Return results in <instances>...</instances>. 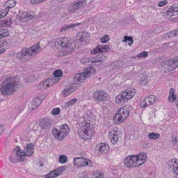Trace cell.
<instances>
[{
	"label": "cell",
	"mask_w": 178,
	"mask_h": 178,
	"mask_svg": "<svg viewBox=\"0 0 178 178\" xmlns=\"http://www.w3.org/2000/svg\"><path fill=\"white\" fill-rule=\"evenodd\" d=\"M177 15H178V3L172 5L165 13L166 17L168 18Z\"/></svg>",
	"instance_id": "obj_20"
},
{
	"label": "cell",
	"mask_w": 178,
	"mask_h": 178,
	"mask_svg": "<svg viewBox=\"0 0 178 178\" xmlns=\"http://www.w3.org/2000/svg\"><path fill=\"white\" fill-rule=\"evenodd\" d=\"M9 34V31L8 29H1L0 30V39H2L4 38L7 37Z\"/></svg>",
	"instance_id": "obj_33"
},
{
	"label": "cell",
	"mask_w": 178,
	"mask_h": 178,
	"mask_svg": "<svg viewBox=\"0 0 178 178\" xmlns=\"http://www.w3.org/2000/svg\"><path fill=\"white\" fill-rule=\"evenodd\" d=\"M53 75L56 77H61V76L63 75V72H62L61 70H57L54 72Z\"/></svg>",
	"instance_id": "obj_35"
},
{
	"label": "cell",
	"mask_w": 178,
	"mask_h": 178,
	"mask_svg": "<svg viewBox=\"0 0 178 178\" xmlns=\"http://www.w3.org/2000/svg\"><path fill=\"white\" fill-rule=\"evenodd\" d=\"M35 14L33 12L31 11H27L25 13H23L17 16V18H18L20 21L23 22H27L29 20H31L33 18H34Z\"/></svg>",
	"instance_id": "obj_19"
},
{
	"label": "cell",
	"mask_w": 178,
	"mask_h": 178,
	"mask_svg": "<svg viewBox=\"0 0 178 178\" xmlns=\"http://www.w3.org/2000/svg\"><path fill=\"white\" fill-rule=\"evenodd\" d=\"M76 102H77V99H73V100H72L70 101L69 102H68L66 105H65V106H66V107H69V106H71V105H74V104H75Z\"/></svg>",
	"instance_id": "obj_42"
},
{
	"label": "cell",
	"mask_w": 178,
	"mask_h": 178,
	"mask_svg": "<svg viewBox=\"0 0 178 178\" xmlns=\"http://www.w3.org/2000/svg\"><path fill=\"white\" fill-rule=\"evenodd\" d=\"M70 132V128L66 124L58 126L53 129L52 134L56 139L58 140H63L68 135Z\"/></svg>",
	"instance_id": "obj_7"
},
{
	"label": "cell",
	"mask_w": 178,
	"mask_h": 178,
	"mask_svg": "<svg viewBox=\"0 0 178 178\" xmlns=\"http://www.w3.org/2000/svg\"><path fill=\"white\" fill-rule=\"evenodd\" d=\"M43 98H44V97L39 96V97H36L35 99H33L29 105L30 111H32V110H34L35 109H36V108L39 107L40 105H41V103L42 102V101H43Z\"/></svg>",
	"instance_id": "obj_24"
},
{
	"label": "cell",
	"mask_w": 178,
	"mask_h": 178,
	"mask_svg": "<svg viewBox=\"0 0 178 178\" xmlns=\"http://www.w3.org/2000/svg\"><path fill=\"white\" fill-rule=\"evenodd\" d=\"M86 0H78V1H75L70 5L69 7V12L70 13H73L76 11H77L78 9H80L81 7H83L86 3Z\"/></svg>",
	"instance_id": "obj_22"
},
{
	"label": "cell",
	"mask_w": 178,
	"mask_h": 178,
	"mask_svg": "<svg viewBox=\"0 0 178 178\" xmlns=\"http://www.w3.org/2000/svg\"><path fill=\"white\" fill-rule=\"evenodd\" d=\"M159 137V134H156V133H150L148 135V138L150 139L156 140V139H157Z\"/></svg>",
	"instance_id": "obj_36"
},
{
	"label": "cell",
	"mask_w": 178,
	"mask_h": 178,
	"mask_svg": "<svg viewBox=\"0 0 178 178\" xmlns=\"http://www.w3.org/2000/svg\"><path fill=\"white\" fill-rule=\"evenodd\" d=\"M16 1L15 0H9L7 3L5 4V7L6 8H9V9H11V8H13L15 7L16 5Z\"/></svg>",
	"instance_id": "obj_32"
},
{
	"label": "cell",
	"mask_w": 178,
	"mask_h": 178,
	"mask_svg": "<svg viewBox=\"0 0 178 178\" xmlns=\"http://www.w3.org/2000/svg\"><path fill=\"white\" fill-rule=\"evenodd\" d=\"M67 160H68V159H67L66 156H65V155H61L59 158V162L61 163H65L67 161Z\"/></svg>",
	"instance_id": "obj_38"
},
{
	"label": "cell",
	"mask_w": 178,
	"mask_h": 178,
	"mask_svg": "<svg viewBox=\"0 0 178 178\" xmlns=\"http://www.w3.org/2000/svg\"><path fill=\"white\" fill-rule=\"evenodd\" d=\"M176 106H177V107L178 108V100L176 101Z\"/></svg>",
	"instance_id": "obj_48"
},
{
	"label": "cell",
	"mask_w": 178,
	"mask_h": 178,
	"mask_svg": "<svg viewBox=\"0 0 178 178\" xmlns=\"http://www.w3.org/2000/svg\"><path fill=\"white\" fill-rule=\"evenodd\" d=\"M17 149H18V150H17V159H18L20 161H24V160H25V157L27 155H26L25 151H23L22 150L20 149L19 147H17Z\"/></svg>",
	"instance_id": "obj_28"
},
{
	"label": "cell",
	"mask_w": 178,
	"mask_h": 178,
	"mask_svg": "<svg viewBox=\"0 0 178 178\" xmlns=\"http://www.w3.org/2000/svg\"><path fill=\"white\" fill-rule=\"evenodd\" d=\"M90 40H91V36H90L89 33L85 31L79 32L76 36L75 39L76 46H77V47H81L86 45L89 44Z\"/></svg>",
	"instance_id": "obj_8"
},
{
	"label": "cell",
	"mask_w": 178,
	"mask_h": 178,
	"mask_svg": "<svg viewBox=\"0 0 178 178\" xmlns=\"http://www.w3.org/2000/svg\"><path fill=\"white\" fill-rule=\"evenodd\" d=\"M18 79L16 77H10L3 83L1 91L4 95H10L15 93L18 86Z\"/></svg>",
	"instance_id": "obj_4"
},
{
	"label": "cell",
	"mask_w": 178,
	"mask_h": 178,
	"mask_svg": "<svg viewBox=\"0 0 178 178\" xmlns=\"http://www.w3.org/2000/svg\"><path fill=\"white\" fill-rule=\"evenodd\" d=\"M123 41L124 42V43H127L128 45H132L133 44V38L131 37V36H125V37L123 38Z\"/></svg>",
	"instance_id": "obj_31"
},
{
	"label": "cell",
	"mask_w": 178,
	"mask_h": 178,
	"mask_svg": "<svg viewBox=\"0 0 178 178\" xmlns=\"http://www.w3.org/2000/svg\"><path fill=\"white\" fill-rule=\"evenodd\" d=\"M60 81V77H50L48 79L44 80L43 82L40 84L39 86V89L41 90H45L48 88L52 86L55 84H57L58 81Z\"/></svg>",
	"instance_id": "obj_12"
},
{
	"label": "cell",
	"mask_w": 178,
	"mask_h": 178,
	"mask_svg": "<svg viewBox=\"0 0 178 178\" xmlns=\"http://www.w3.org/2000/svg\"><path fill=\"white\" fill-rule=\"evenodd\" d=\"M110 48L108 45H98L97 47L94 48L91 52L92 54H97L107 52L109 51Z\"/></svg>",
	"instance_id": "obj_23"
},
{
	"label": "cell",
	"mask_w": 178,
	"mask_h": 178,
	"mask_svg": "<svg viewBox=\"0 0 178 178\" xmlns=\"http://www.w3.org/2000/svg\"><path fill=\"white\" fill-rule=\"evenodd\" d=\"M95 73V69L93 67L89 66L87 67L81 73L76 74L74 77V80H75V82L77 84H81L83 81H84L86 79L88 78L91 77L92 75H93Z\"/></svg>",
	"instance_id": "obj_5"
},
{
	"label": "cell",
	"mask_w": 178,
	"mask_h": 178,
	"mask_svg": "<svg viewBox=\"0 0 178 178\" xmlns=\"http://www.w3.org/2000/svg\"><path fill=\"white\" fill-rule=\"evenodd\" d=\"M147 154L141 153L137 155L128 156L125 159V164L128 168H134L139 166L146 161Z\"/></svg>",
	"instance_id": "obj_3"
},
{
	"label": "cell",
	"mask_w": 178,
	"mask_h": 178,
	"mask_svg": "<svg viewBox=\"0 0 178 178\" xmlns=\"http://www.w3.org/2000/svg\"><path fill=\"white\" fill-rule=\"evenodd\" d=\"M9 8H6V9H4L0 10V19L6 17L8 14V13H9Z\"/></svg>",
	"instance_id": "obj_34"
},
{
	"label": "cell",
	"mask_w": 178,
	"mask_h": 178,
	"mask_svg": "<svg viewBox=\"0 0 178 178\" xmlns=\"http://www.w3.org/2000/svg\"><path fill=\"white\" fill-rule=\"evenodd\" d=\"M79 25V24H75V25H69V26H65V27H63L61 29V31H63V30H66L68 29H70V28L76 27V26H77V25Z\"/></svg>",
	"instance_id": "obj_40"
},
{
	"label": "cell",
	"mask_w": 178,
	"mask_h": 178,
	"mask_svg": "<svg viewBox=\"0 0 178 178\" xmlns=\"http://www.w3.org/2000/svg\"><path fill=\"white\" fill-rule=\"evenodd\" d=\"M175 36H178V29L175 30H173V31L169 32L166 34L164 36L165 39H171V38H173Z\"/></svg>",
	"instance_id": "obj_29"
},
{
	"label": "cell",
	"mask_w": 178,
	"mask_h": 178,
	"mask_svg": "<svg viewBox=\"0 0 178 178\" xmlns=\"http://www.w3.org/2000/svg\"><path fill=\"white\" fill-rule=\"evenodd\" d=\"M120 136H121V134H120V129L118 127L113 128L109 132V138L111 143L113 144V145L118 143Z\"/></svg>",
	"instance_id": "obj_15"
},
{
	"label": "cell",
	"mask_w": 178,
	"mask_h": 178,
	"mask_svg": "<svg viewBox=\"0 0 178 178\" xmlns=\"http://www.w3.org/2000/svg\"><path fill=\"white\" fill-rule=\"evenodd\" d=\"M3 130H4L3 127H2V126H0V134H1L3 132Z\"/></svg>",
	"instance_id": "obj_45"
},
{
	"label": "cell",
	"mask_w": 178,
	"mask_h": 178,
	"mask_svg": "<svg viewBox=\"0 0 178 178\" xmlns=\"http://www.w3.org/2000/svg\"><path fill=\"white\" fill-rule=\"evenodd\" d=\"M129 111L127 107H122L120 109L113 117V122L115 124H120L123 123L129 116Z\"/></svg>",
	"instance_id": "obj_9"
},
{
	"label": "cell",
	"mask_w": 178,
	"mask_h": 178,
	"mask_svg": "<svg viewBox=\"0 0 178 178\" xmlns=\"http://www.w3.org/2000/svg\"><path fill=\"white\" fill-rule=\"evenodd\" d=\"M45 0H31V3L32 4H39L43 2Z\"/></svg>",
	"instance_id": "obj_44"
},
{
	"label": "cell",
	"mask_w": 178,
	"mask_h": 178,
	"mask_svg": "<svg viewBox=\"0 0 178 178\" xmlns=\"http://www.w3.org/2000/svg\"><path fill=\"white\" fill-rule=\"evenodd\" d=\"M73 163L77 166H93V163L89 159L84 157H76L73 160Z\"/></svg>",
	"instance_id": "obj_14"
},
{
	"label": "cell",
	"mask_w": 178,
	"mask_h": 178,
	"mask_svg": "<svg viewBox=\"0 0 178 178\" xmlns=\"http://www.w3.org/2000/svg\"><path fill=\"white\" fill-rule=\"evenodd\" d=\"M156 100H157V97H156V96L153 95H149L145 97L143 100H142L141 102L140 103V106H141V108L147 107L150 105H153V104H155Z\"/></svg>",
	"instance_id": "obj_18"
},
{
	"label": "cell",
	"mask_w": 178,
	"mask_h": 178,
	"mask_svg": "<svg viewBox=\"0 0 178 178\" xmlns=\"http://www.w3.org/2000/svg\"><path fill=\"white\" fill-rule=\"evenodd\" d=\"M171 164L173 168V170L176 175H178V160L176 159H173L171 161Z\"/></svg>",
	"instance_id": "obj_27"
},
{
	"label": "cell",
	"mask_w": 178,
	"mask_h": 178,
	"mask_svg": "<svg viewBox=\"0 0 178 178\" xmlns=\"http://www.w3.org/2000/svg\"><path fill=\"white\" fill-rule=\"evenodd\" d=\"M137 91L134 88H129L126 89L125 91L122 92L118 95L116 97V102L118 104H123L127 102L129 100L132 98L135 95Z\"/></svg>",
	"instance_id": "obj_6"
},
{
	"label": "cell",
	"mask_w": 178,
	"mask_h": 178,
	"mask_svg": "<svg viewBox=\"0 0 178 178\" xmlns=\"http://www.w3.org/2000/svg\"><path fill=\"white\" fill-rule=\"evenodd\" d=\"M5 51H6L5 49H1V50H0V54H3L4 52H5Z\"/></svg>",
	"instance_id": "obj_46"
},
{
	"label": "cell",
	"mask_w": 178,
	"mask_h": 178,
	"mask_svg": "<svg viewBox=\"0 0 178 178\" xmlns=\"http://www.w3.org/2000/svg\"><path fill=\"white\" fill-rule=\"evenodd\" d=\"M105 60V57H102V55L97 56L93 58H87L81 60V63L84 65H91V64H100L103 63Z\"/></svg>",
	"instance_id": "obj_13"
},
{
	"label": "cell",
	"mask_w": 178,
	"mask_h": 178,
	"mask_svg": "<svg viewBox=\"0 0 178 178\" xmlns=\"http://www.w3.org/2000/svg\"><path fill=\"white\" fill-rule=\"evenodd\" d=\"M147 56H148V53L147 52H143L139 54L137 56V58H145L147 57Z\"/></svg>",
	"instance_id": "obj_39"
},
{
	"label": "cell",
	"mask_w": 178,
	"mask_h": 178,
	"mask_svg": "<svg viewBox=\"0 0 178 178\" xmlns=\"http://www.w3.org/2000/svg\"><path fill=\"white\" fill-rule=\"evenodd\" d=\"M40 50H41V47H40L39 44H37V45L32 46L31 47L25 48V49H23V50L21 51V52L19 56H21L22 58H20V59L24 61V58H26V59H27V58L29 57L34 56L35 54H36Z\"/></svg>",
	"instance_id": "obj_10"
},
{
	"label": "cell",
	"mask_w": 178,
	"mask_h": 178,
	"mask_svg": "<svg viewBox=\"0 0 178 178\" xmlns=\"http://www.w3.org/2000/svg\"><path fill=\"white\" fill-rule=\"evenodd\" d=\"M168 100L169 102H175L176 100V95L175 93V90L173 89H171L170 90L169 92V98H168Z\"/></svg>",
	"instance_id": "obj_30"
},
{
	"label": "cell",
	"mask_w": 178,
	"mask_h": 178,
	"mask_svg": "<svg viewBox=\"0 0 178 178\" xmlns=\"http://www.w3.org/2000/svg\"><path fill=\"white\" fill-rule=\"evenodd\" d=\"M76 46L75 40L69 37H61L55 42V47L63 54H69L73 52Z\"/></svg>",
	"instance_id": "obj_1"
},
{
	"label": "cell",
	"mask_w": 178,
	"mask_h": 178,
	"mask_svg": "<svg viewBox=\"0 0 178 178\" xmlns=\"http://www.w3.org/2000/svg\"><path fill=\"white\" fill-rule=\"evenodd\" d=\"M52 113L54 116H57L58 114H59L60 113V109L59 108H55V109H54L52 110Z\"/></svg>",
	"instance_id": "obj_41"
},
{
	"label": "cell",
	"mask_w": 178,
	"mask_h": 178,
	"mask_svg": "<svg viewBox=\"0 0 178 178\" xmlns=\"http://www.w3.org/2000/svg\"><path fill=\"white\" fill-rule=\"evenodd\" d=\"M109 151V146L107 143H101L96 145L95 147V153L96 155H103Z\"/></svg>",
	"instance_id": "obj_17"
},
{
	"label": "cell",
	"mask_w": 178,
	"mask_h": 178,
	"mask_svg": "<svg viewBox=\"0 0 178 178\" xmlns=\"http://www.w3.org/2000/svg\"><path fill=\"white\" fill-rule=\"evenodd\" d=\"M161 67L166 72H170L178 68V57L163 62L161 63Z\"/></svg>",
	"instance_id": "obj_11"
},
{
	"label": "cell",
	"mask_w": 178,
	"mask_h": 178,
	"mask_svg": "<svg viewBox=\"0 0 178 178\" xmlns=\"http://www.w3.org/2000/svg\"><path fill=\"white\" fill-rule=\"evenodd\" d=\"M167 4H168V1H166V0H163V1H160V2L159 3V4H158V6H159V7H163V6L166 5Z\"/></svg>",
	"instance_id": "obj_43"
},
{
	"label": "cell",
	"mask_w": 178,
	"mask_h": 178,
	"mask_svg": "<svg viewBox=\"0 0 178 178\" xmlns=\"http://www.w3.org/2000/svg\"><path fill=\"white\" fill-rule=\"evenodd\" d=\"M58 1H59V2H63V1H65V0H58Z\"/></svg>",
	"instance_id": "obj_47"
},
{
	"label": "cell",
	"mask_w": 178,
	"mask_h": 178,
	"mask_svg": "<svg viewBox=\"0 0 178 178\" xmlns=\"http://www.w3.org/2000/svg\"><path fill=\"white\" fill-rule=\"evenodd\" d=\"M65 170V166H61L59 168V169L54 170V171H52L51 173H49L47 175H46L45 177H56L57 176L61 175L63 173V171Z\"/></svg>",
	"instance_id": "obj_25"
},
{
	"label": "cell",
	"mask_w": 178,
	"mask_h": 178,
	"mask_svg": "<svg viewBox=\"0 0 178 178\" xmlns=\"http://www.w3.org/2000/svg\"><path fill=\"white\" fill-rule=\"evenodd\" d=\"M95 132L94 130V124L91 120L86 119L82 125L80 126L78 129L80 138L84 140H89L93 137Z\"/></svg>",
	"instance_id": "obj_2"
},
{
	"label": "cell",
	"mask_w": 178,
	"mask_h": 178,
	"mask_svg": "<svg viewBox=\"0 0 178 178\" xmlns=\"http://www.w3.org/2000/svg\"><path fill=\"white\" fill-rule=\"evenodd\" d=\"M109 36L107 35L104 36L103 37H102L100 39V42L102 43H107L109 42Z\"/></svg>",
	"instance_id": "obj_37"
},
{
	"label": "cell",
	"mask_w": 178,
	"mask_h": 178,
	"mask_svg": "<svg viewBox=\"0 0 178 178\" xmlns=\"http://www.w3.org/2000/svg\"><path fill=\"white\" fill-rule=\"evenodd\" d=\"M94 99L97 101H107L109 99V94L105 91L98 90L96 91L93 94Z\"/></svg>",
	"instance_id": "obj_16"
},
{
	"label": "cell",
	"mask_w": 178,
	"mask_h": 178,
	"mask_svg": "<svg viewBox=\"0 0 178 178\" xmlns=\"http://www.w3.org/2000/svg\"><path fill=\"white\" fill-rule=\"evenodd\" d=\"M77 88V84L76 83L68 85L64 89L63 92H62V95H63V97H67L70 94H71L72 93H73L74 91H75Z\"/></svg>",
	"instance_id": "obj_21"
},
{
	"label": "cell",
	"mask_w": 178,
	"mask_h": 178,
	"mask_svg": "<svg viewBox=\"0 0 178 178\" xmlns=\"http://www.w3.org/2000/svg\"><path fill=\"white\" fill-rule=\"evenodd\" d=\"M33 150H34V146H33V144L29 143L26 146L25 149V153L27 156H30L32 155V154L33 153Z\"/></svg>",
	"instance_id": "obj_26"
}]
</instances>
